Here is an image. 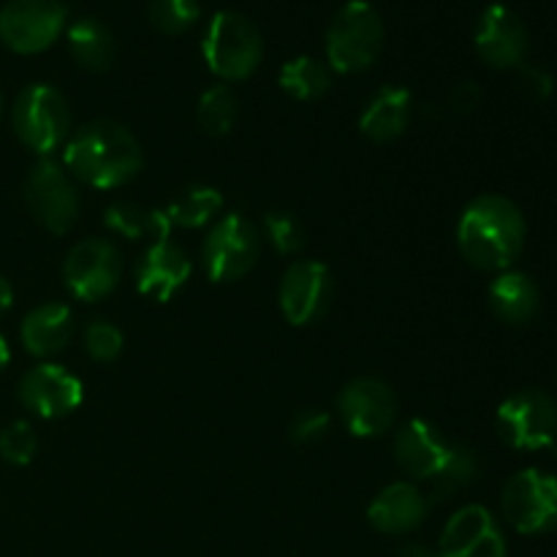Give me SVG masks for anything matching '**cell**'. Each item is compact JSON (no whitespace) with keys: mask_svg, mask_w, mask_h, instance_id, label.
Returning a JSON list of instances; mask_svg holds the SVG:
<instances>
[{"mask_svg":"<svg viewBox=\"0 0 557 557\" xmlns=\"http://www.w3.org/2000/svg\"><path fill=\"white\" fill-rule=\"evenodd\" d=\"M476 473H479L476 451L468 449V446H462V444H451L449 455H446L441 471L428 482L430 495H433L435 500L449 498V495L466 490L468 484L476 479Z\"/></svg>","mask_w":557,"mask_h":557,"instance_id":"obj_27","label":"cell"},{"mask_svg":"<svg viewBox=\"0 0 557 557\" xmlns=\"http://www.w3.org/2000/svg\"><path fill=\"white\" fill-rule=\"evenodd\" d=\"M223 210V196L215 188H188L163 210L166 221L180 228L207 226Z\"/></svg>","mask_w":557,"mask_h":557,"instance_id":"obj_26","label":"cell"},{"mask_svg":"<svg viewBox=\"0 0 557 557\" xmlns=\"http://www.w3.org/2000/svg\"><path fill=\"white\" fill-rule=\"evenodd\" d=\"M0 112H3V96H0Z\"/></svg>","mask_w":557,"mask_h":557,"instance_id":"obj_39","label":"cell"},{"mask_svg":"<svg viewBox=\"0 0 557 557\" xmlns=\"http://www.w3.org/2000/svg\"><path fill=\"white\" fill-rule=\"evenodd\" d=\"M201 16L199 0H150L147 3V20L152 27L166 36H180L194 27Z\"/></svg>","mask_w":557,"mask_h":557,"instance_id":"obj_29","label":"cell"},{"mask_svg":"<svg viewBox=\"0 0 557 557\" xmlns=\"http://www.w3.org/2000/svg\"><path fill=\"white\" fill-rule=\"evenodd\" d=\"M500 441L511 449L542 451L557 441V403L547 392L525 389L500 403L495 417Z\"/></svg>","mask_w":557,"mask_h":557,"instance_id":"obj_6","label":"cell"},{"mask_svg":"<svg viewBox=\"0 0 557 557\" xmlns=\"http://www.w3.org/2000/svg\"><path fill=\"white\" fill-rule=\"evenodd\" d=\"M457 243L468 264L484 272H504L522 253L525 218L506 196H479L462 212Z\"/></svg>","mask_w":557,"mask_h":557,"instance_id":"obj_1","label":"cell"},{"mask_svg":"<svg viewBox=\"0 0 557 557\" xmlns=\"http://www.w3.org/2000/svg\"><path fill=\"white\" fill-rule=\"evenodd\" d=\"M490 310L500 321L511 326L531 324L542 308V294L539 286L525 275V272H504L490 283Z\"/></svg>","mask_w":557,"mask_h":557,"instance_id":"obj_21","label":"cell"},{"mask_svg":"<svg viewBox=\"0 0 557 557\" xmlns=\"http://www.w3.org/2000/svg\"><path fill=\"white\" fill-rule=\"evenodd\" d=\"M38 438L27 422H11L0 430V457L11 466H27L36 457Z\"/></svg>","mask_w":557,"mask_h":557,"instance_id":"obj_31","label":"cell"},{"mask_svg":"<svg viewBox=\"0 0 557 557\" xmlns=\"http://www.w3.org/2000/svg\"><path fill=\"white\" fill-rule=\"evenodd\" d=\"M504 517L515 531L525 536L536 533H549L557 528V479L549 473L528 468V471L515 473L506 482L504 498Z\"/></svg>","mask_w":557,"mask_h":557,"instance_id":"obj_9","label":"cell"},{"mask_svg":"<svg viewBox=\"0 0 557 557\" xmlns=\"http://www.w3.org/2000/svg\"><path fill=\"white\" fill-rule=\"evenodd\" d=\"M201 259H205V270L210 281H239L259 261V234H256V226L248 218L239 215V212L218 218L205 239Z\"/></svg>","mask_w":557,"mask_h":557,"instance_id":"obj_7","label":"cell"},{"mask_svg":"<svg viewBox=\"0 0 557 557\" xmlns=\"http://www.w3.org/2000/svg\"><path fill=\"white\" fill-rule=\"evenodd\" d=\"M69 49L87 71H107L114 63V36L103 22L85 16L69 27Z\"/></svg>","mask_w":557,"mask_h":557,"instance_id":"obj_23","label":"cell"},{"mask_svg":"<svg viewBox=\"0 0 557 557\" xmlns=\"http://www.w3.org/2000/svg\"><path fill=\"white\" fill-rule=\"evenodd\" d=\"M397 557H438V549H430L428 544L413 542V544H406Z\"/></svg>","mask_w":557,"mask_h":557,"instance_id":"obj_36","label":"cell"},{"mask_svg":"<svg viewBox=\"0 0 557 557\" xmlns=\"http://www.w3.org/2000/svg\"><path fill=\"white\" fill-rule=\"evenodd\" d=\"M264 228L277 253L294 256L305 248V226L292 212H267Z\"/></svg>","mask_w":557,"mask_h":557,"instance_id":"obj_30","label":"cell"},{"mask_svg":"<svg viewBox=\"0 0 557 557\" xmlns=\"http://www.w3.org/2000/svg\"><path fill=\"white\" fill-rule=\"evenodd\" d=\"M22 346L33 357H52L63 351L74 337V313L60 302L33 308L22 321Z\"/></svg>","mask_w":557,"mask_h":557,"instance_id":"obj_20","label":"cell"},{"mask_svg":"<svg viewBox=\"0 0 557 557\" xmlns=\"http://www.w3.org/2000/svg\"><path fill=\"white\" fill-rule=\"evenodd\" d=\"M384 49V20L368 0H348L326 30V60L337 74H359Z\"/></svg>","mask_w":557,"mask_h":557,"instance_id":"obj_3","label":"cell"},{"mask_svg":"<svg viewBox=\"0 0 557 557\" xmlns=\"http://www.w3.org/2000/svg\"><path fill=\"white\" fill-rule=\"evenodd\" d=\"M438 557H506V539L484 506H466L446 522Z\"/></svg>","mask_w":557,"mask_h":557,"instance_id":"obj_16","label":"cell"},{"mask_svg":"<svg viewBox=\"0 0 557 557\" xmlns=\"http://www.w3.org/2000/svg\"><path fill=\"white\" fill-rule=\"evenodd\" d=\"M207 69L226 82H243L259 69L264 41L253 22L239 11H218L201 41Z\"/></svg>","mask_w":557,"mask_h":557,"instance_id":"obj_4","label":"cell"},{"mask_svg":"<svg viewBox=\"0 0 557 557\" xmlns=\"http://www.w3.org/2000/svg\"><path fill=\"white\" fill-rule=\"evenodd\" d=\"M411 120V92L406 87H381L359 117V131L370 141H392L406 134Z\"/></svg>","mask_w":557,"mask_h":557,"instance_id":"obj_22","label":"cell"},{"mask_svg":"<svg viewBox=\"0 0 557 557\" xmlns=\"http://www.w3.org/2000/svg\"><path fill=\"white\" fill-rule=\"evenodd\" d=\"M141 163L145 156L136 136L114 120H92L82 125L65 145V169L98 190L131 183Z\"/></svg>","mask_w":557,"mask_h":557,"instance_id":"obj_2","label":"cell"},{"mask_svg":"<svg viewBox=\"0 0 557 557\" xmlns=\"http://www.w3.org/2000/svg\"><path fill=\"white\" fill-rule=\"evenodd\" d=\"M85 348L96 362H114L123 351V332L109 321H92L85 330Z\"/></svg>","mask_w":557,"mask_h":557,"instance_id":"obj_32","label":"cell"},{"mask_svg":"<svg viewBox=\"0 0 557 557\" xmlns=\"http://www.w3.org/2000/svg\"><path fill=\"white\" fill-rule=\"evenodd\" d=\"M123 261L107 239H82L69 250L63 264L65 288L82 302H98L117 288Z\"/></svg>","mask_w":557,"mask_h":557,"instance_id":"obj_11","label":"cell"},{"mask_svg":"<svg viewBox=\"0 0 557 557\" xmlns=\"http://www.w3.org/2000/svg\"><path fill=\"white\" fill-rule=\"evenodd\" d=\"M27 210L52 234H65L74 228L79 215V196L74 183L60 163L44 158L30 169L25 183Z\"/></svg>","mask_w":557,"mask_h":557,"instance_id":"obj_10","label":"cell"},{"mask_svg":"<svg viewBox=\"0 0 557 557\" xmlns=\"http://www.w3.org/2000/svg\"><path fill=\"white\" fill-rule=\"evenodd\" d=\"M330 428H332L330 413L313 411V408H310V411H302L294 417L288 435H292L294 444H315V441H321L326 433H330Z\"/></svg>","mask_w":557,"mask_h":557,"instance_id":"obj_33","label":"cell"},{"mask_svg":"<svg viewBox=\"0 0 557 557\" xmlns=\"http://www.w3.org/2000/svg\"><path fill=\"white\" fill-rule=\"evenodd\" d=\"M449 103H451V109H455V112L468 114V112H473L479 103H482V90H479L476 82H460V85L451 90Z\"/></svg>","mask_w":557,"mask_h":557,"instance_id":"obj_35","label":"cell"},{"mask_svg":"<svg viewBox=\"0 0 557 557\" xmlns=\"http://www.w3.org/2000/svg\"><path fill=\"white\" fill-rule=\"evenodd\" d=\"M430 500L419 487L408 482H395L381 490L368 509L370 525L386 536H400V533L417 531L428 515Z\"/></svg>","mask_w":557,"mask_h":557,"instance_id":"obj_19","label":"cell"},{"mask_svg":"<svg viewBox=\"0 0 557 557\" xmlns=\"http://www.w3.org/2000/svg\"><path fill=\"white\" fill-rule=\"evenodd\" d=\"M520 85H522V90H525L531 98H536V101H544V98L553 96V90H555L553 74H549L547 69H542V65L522 63L520 65Z\"/></svg>","mask_w":557,"mask_h":557,"instance_id":"obj_34","label":"cell"},{"mask_svg":"<svg viewBox=\"0 0 557 557\" xmlns=\"http://www.w3.org/2000/svg\"><path fill=\"white\" fill-rule=\"evenodd\" d=\"M60 0H9L0 9V41L20 54H38L52 47L65 27Z\"/></svg>","mask_w":557,"mask_h":557,"instance_id":"obj_8","label":"cell"},{"mask_svg":"<svg viewBox=\"0 0 557 557\" xmlns=\"http://www.w3.org/2000/svg\"><path fill=\"white\" fill-rule=\"evenodd\" d=\"M103 223H107V228L128 239L152 237L156 243H161V239H169V232H172V223L166 221L163 210H145L139 205H131V201H117V205L109 207Z\"/></svg>","mask_w":557,"mask_h":557,"instance_id":"obj_24","label":"cell"},{"mask_svg":"<svg viewBox=\"0 0 557 557\" xmlns=\"http://www.w3.org/2000/svg\"><path fill=\"white\" fill-rule=\"evenodd\" d=\"M473 44L490 69H520L531 47L525 22L504 3H493L482 11Z\"/></svg>","mask_w":557,"mask_h":557,"instance_id":"obj_14","label":"cell"},{"mask_svg":"<svg viewBox=\"0 0 557 557\" xmlns=\"http://www.w3.org/2000/svg\"><path fill=\"white\" fill-rule=\"evenodd\" d=\"M335 281L330 267L319 261H297L281 281V310L288 324L308 326L330 310Z\"/></svg>","mask_w":557,"mask_h":557,"instance_id":"obj_13","label":"cell"},{"mask_svg":"<svg viewBox=\"0 0 557 557\" xmlns=\"http://www.w3.org/2000/svg\"><path fill=\"white\" fill-rule=\"evenodd\" d=\"M14 131L25 147L49 156L71 131L69 101L52 85H30L14 101Z\"/></svg>","mask_w":557,"mask_h":557,"instance_id":"obj_5","label":"cell"},{"mask_svg":"<svg viewBox=\"0 0 557 557\" xmlns=\"http://www.w3.org/2000/svg\"><path fill=\"white\" fill-rule=\"evenodd\" d=\"M11 305H14V288H11V283L0 275V315L9 313Z\"/></svg>","mask_w":557,"mask_h":557,"instance_id":"obj_37","label":"cell"},{"mask_svg":"<svg viewBox=\"0 0 557 557\" xmlns=\"http://www.w3.org/2000/svg\"><path fill=\"white\" fill-rule=\"evenodd\" d=\"M237 96H234L232 87L215 85L201 96L196 120H199V128L207 136H226L237 123Z\"/></svg>","mask_w":557,"mask_h":557,"instance_id":"obj_28","label":"cell"},{"mask_svg":"<svg viewBox=\"0 0 557 557\" xmlns=\"http://www.w3.org/2000/svg\"><path fill=\"white\" fill-rule=\"evenodd\" d=\"M337 411L354 438H379L395 424L397 397L381 379H354L337 397Z\"/></svg>","mask_w":557,"mask_h":557,"instance_id":"obj_12","label":"cell"},{"mask_svg":"<svg viewBox=\"0 0 557 557\" xmlns=\"http://www.w3.org/2000/svg\"><path fill=\"white\" fill-rule=\"evenodd\" d=\"M20 403L41 419H58L79 408L85 389L74 373L60 364H38L20 381Z\"/></svg>","mask_w":557,"mask_h":557,"instance_id":"obj_15","label":"cell"},{"mask_svg":"<svg viewBox=\"0 0 557 557\" xmlns=\"http://www.w3.org/2000/svg\"><path fill=\"white\" fill-rule=\"evenodd\" d=\"M9 359H11V351H9V343H5V337L0 335V370L5 368V364H9Z\"/></svg>","mask_w":557,"mask_h":557,"instance_id":"obj_38","label":"cell"},{"mask_svg":"<svg viewBox=\"0 0 557 557\" xmlns=\"http://www.w3.org/2000/svg\"><path fill=\"white\" fill-rule=\"evenodd\" d=\"M277 85L294 101H315L332 87V74L321 60L302 54V58H294L283 65Z\"/></svg>","mask_w":557,"mask_h":557,"instance_id":"obj_25","label":"cell"},{"mask_svg":"<svg viewBox=\"0 0 557 557\" xmlns=\"http://www.w3.org/2000/svg\"><path fill=\"white\" fill-rule=\"evenodd\" d=\"M190 261L180 245L161 239L152 243L136 267V288L141 297L169 302L188 283Z\"/></svg>","mask_w":557,"mask_h":557,"instance_id":"obj_17","label":"cell"},{"mask_svg":"<svg viewBox=\"0 0 557 557\" xmlns=\"http://www.w3.org/2000/svg\"><path fill=\"white\" fill-rule=\"evenodd\" d=\"M449 441L424 419H411L395 438V460L417 482H430L449 455Z\"/></svg>","mask_w":557,"mask_h":557,"instance_id":"obj_18","label":"cell"}]
</instances>
